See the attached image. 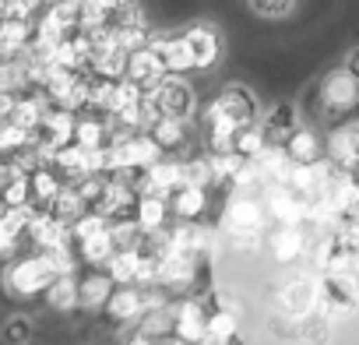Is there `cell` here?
<instances>
[{
    "label": "cell",
    "instance_id": "2e32d148",
    "mask_svg": "<svg viewBox=\"0 0 359 345\" xmlns=\"http://www.w3.org/2000/svg\"><path fill=\"white\" fill-rule=\"evenodd\" d=\"M180 137H184L180 123H162V127H158V141H165V144H176Z\"/></svg>",
    "mask_w": 359,
    "mask_h": 345
},
{
    "label": "cell",
    "instance_id": "52a82bcc",
    "mask_svg": "<svg viewBox=\"0 0 359 345\" xmlns=\"http://www.w3.org/2000/svg\"><path fill=\"white\" fill-rule=\"evenodd\" d=\"M0 334H4V341H25L32 334V324H29V317H11Z\"/></svg>",
    "mask_w": 359,
    "mask_h": 345
},
{
    "label": "cell",
    "instance_id": "44dd1931",
    "mask_svg": "<svg viewBox=\"0 0 359 345\" xmlns=\"http://www.w3.org/2000/svg\"><path fill=\"white\" fill-rule=\"evenodd\" d=\"M43 4H60V0H43Z\"/></svg>",
    "mask_w": 359,
    "mask_h": 345
},
{
    "label": "cell",
    "instance_id": "7c38bea8",
    "mask_svg": "<svg viewBox=\"0 0 359 345\" xmlns=\"http://www.w3.org/2000/svg\"><path fill=\"white\" fill-rule=\"evenodd\" d=\"M176 208L184 212V215L201 212V194H198V191H184V194H180V201H176Z\"/></svg>",
    "mask_w": 359,
    "mask_h": 345
},
{
    "label": "cell",
    "instance_id": "ac0fdd59",
    "mask_svg": "<svg viewBox=\"0 0 359 345\" xmlns=\"http://www.w3.org/2000/svg\"><path fill=\"white\" fill-rule=\"evenodd\" d=\"M348 74H352V78H359V50L348 57Z\"/></svg>",
    "mask_w": 359,
    "mask_h": 345
},
{
    "label": "cell",
    "instance_id": "d6986e66",
    "mask_svg": "<svg viewBox=\"0 0 359 345\" xmlns=\"http://www.w3.org/2000/svg\"><path fill=\"white\" fill-rule=\"evenodd\" d=\"M8 18V8H4V0H0V22H4Z\"/></svg>",
    "mask_w": 359,
    "mask_h": 345
},
{
    "label": "cell",
    "instance_id": "8992f818",
    "mask_svg": "<svg viewBox=\"0 0 359 345\" xmlns=\"http://www.w3.org/2000/svg\"><path fill=\"white\" fill-rule=\"evenodd\" d=\"M106 292H109V278H102V275H92V278H85V282L78 285V296H81V303H88V306L102 303Z\"/></svg>",
    "mask_w": 359,
    "mask_h": 345
},
{
    "label": "cell",
    "instance_id": "3957f363",
    "mask_svg": "<svg viewBox=\"0 0 359 345\" xmlns=\"http://www.w3.org/2000/svg\"><path fill=\"white\" fill-rule=\"evenodd\" d=\"M46 296H50V303H53L57 310H67V306H74V303L81 299V296H78V285H74L67 275H57V278L50 282Z\"/></svg>",
    "mask_w": 359,
    "mask_h": 345
},
{
    "label": "cell",
    "instance_id": "5b68a950",
    "mask_svg": "<svg viewBox=\"0 0 359 345\" xmlns=\"http://www.w3.org/2000/svg\"><path fill=\"white\" fill-rule=\"evenodd\" d=\"M158 106H162L165 113H184V109L191 106L187 88H180V85H165V88H158Z\"/></svg>",
    "mask_w": 359,
    "mask_h": 345
},
{
    "label": "cell",
    "instance_id": "7a4b0ae2",
    "mask_svg": "<svg viewBox=\"0 0 359 345\" xmlns=\"http://www.w3.org/2000/svg\"><path fill=\"white\" fill-rule=\"evenodd\" d=\"M46 109H43V99H18L15 109H11V123L25 127V130H36L43 123Z\"/></svg>",
    "mask_w": 359,
    "mask_h": 345
},
{
    "label": "cell",
    "instance_id": "ffe728a7",
    "mask_svg": "<svg viewBox=\"0 0 359 345\" xmlns=\"http://www.w3.org/2000/svg\"><path fill=\"white\" fill-rule=\"evenodd\" d=\"M102 4H106V8H116V4H123V0H102Z\"/></svg>",
    "mask_w": 359,
    "mask_h": 345
},
{
    "label": "cell",
    "instance_id": "8fae6325",
    "mask_svg": "<svg viewBox=\"0 0 359 345\" xmlns=\"http://www.w3.org/2000/svg\"><path fill=\"white\" fill-rule=\"evenodd\" d=\"M285 303H289L292 310H303V306L310 303V282H296V285L289 289V296H285Z\"/></svg>",
    "mask_w": 359,
    "mask_h": 345
},
{
    "label": "cell",
    "instance_id": "277c9868",
    "mask_svg": "<svg viewBox=\"0 0 359 345\" xmlns=\"http://www.w3.org/2000/svg\"><path fill=\"white\" fill-rule=\"evenodd\" d=\"M187 57H191L194 64H208V60L215 57V39H212L208 32H191V39H187Z\"/></svg>",
    "mask_w": 359,
    "mask_h": 345
},
{
    "label": "cell",
    "instance_id": "30bf717a",
    "mask_svg": "<svg viewBox=\"0 0 359 345\" xmlns=\"http://www.w3.org/2000/svg\"><path fill=\"white\" fill-rule=\"evenodd\" d=\"M151 71H155V60H151V53H137V57H130V78H134V81H144V78H151Z\"/></svg>",
    "mask_w": 359,
    "mask_h": 345
},
{
    "label": "cell",
    "instance_id": "4fadbf2b",
    "mask_svg": "<svg viewBox=\"0 0 359 345\" xmlns=\"http://www.w3.org/2000/svg\"><path fill=\"white\" fill-rule=\"evenodd\" d=\"M261 148V137L250 134V130H240L236 134V151H257Z\"/></svg>",
    "mask_w": 359,
    "mask_h": 345
},
{
    "label": "cell",
    "instance_id": "9c48e42d",
    "mask_svg": "<svg viewBox=\"0 0 359 345\" xmlns=\"http://www.w3.org/2000/svg\"><path fill=\"white\" fill-rule=\"evenodd\" d=\"M250 4H254V11H257V15H264V18H278V15H285V11H289L292 0H250Z\"/></svg>",
    "mask_w": 359,
    "mask_h": 345
},
{
    "label": "cell",
    "instance_id": "9a60e30c",
    "mask_svg": "<svg viewBox=\"0 0 359 345\" xmlns=\"http://www.w3.org/2000/svg\"><path fill=\"white\" fill-rule=\"evenodd\" d=\"M15 240H18V233L8 226V222H0V254H8V250H15Z\"/></svg>",
    "mask_w": 359,
    "mask_h": 345
},
{
    "label": "cell",
    "instance_id": "5bb4252c",
    "mask_svg": "<svg viewBox=\"0 0 359 345\" xmlns=\"http://www.w3.org/2000/svg\"><path fill=\"white\" fill-rule=\"evenodd\" d=\"M327 92H338V95H331V99H338V102H352V85L341 81V78H334V81L327 85Z\"/></svg>",
    "mask_w": 359,
    "mask_h": 345
},
{
    "label": "cell",
    "instance_id": "ba28073f",
    "mask_svg": "<svg viewBox=\"0 0 359 345\" xmlns=\"http://www.w3.org/2000/svg\"><path fill=\"white\" fill-rule=\"evenodd\" d=\"M289 151H292L296 158H313V155H317V137H313V134H296L292 144H289Z\"/></svg>",
    "mask_w": 359,
    "mask_h": 345
},
{
    "label": "cell",
    "instance_id": "6da1fadb",
    "mask_svg": "<svg viewBox=\"0 0 359 345\" xmlns=\"http://www.w3.org/2000/svg\"><path fill=\"white\" fill-rule=\"evenodd\" d=\"M57 275H60L57 264L50 261V254H43V257H25L15 268H8L4 285H8L11 296H32V292H46Z\"/></svg>",
    "mask_w": 359,
    "mask_h": 345
},
{
    "label": "cell",
    "instance_id": "e0dca14e",
    "mask_svg": "<svg viewBox=\"0 0 359 345\" xmlns=\"http://www.w3.org/2000/svg\"><path fill=\"white\" fill-rule=\"evenodd\" d=\"M271 127H292V106H282V109H275L271 113Z\"/></svg>",
    "mask_w": 359,
    "mask_h": 345
}]
</instances>
